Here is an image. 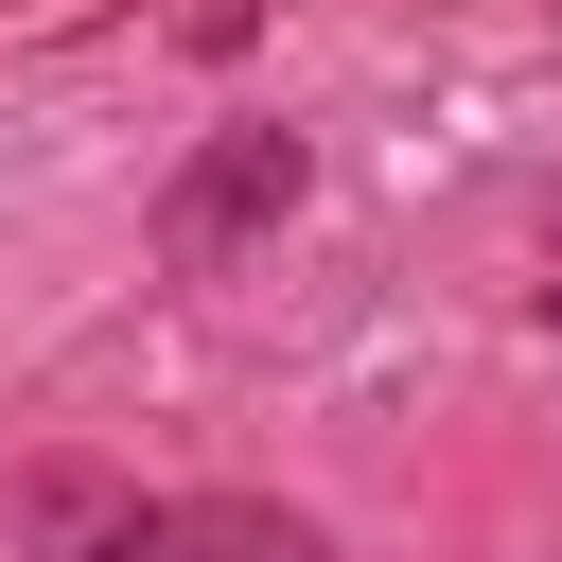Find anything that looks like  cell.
Wrapping results in <instances>:
<instances>
[{
	"label": "cell",
	"mask_w": 562,
	"mask_h": 562,
	"mask_svg": "<svg viewBox=\"0 0 562 562\" xmlns=\"http://www.w3.org/2000/svg\"><path fill=\"white\" fill-rule=\"evenodd\" d=\"M70 562H334L299 509H123V527H88Z\"/></svg>",
	"instance_id": "1"
}]
</instances>
